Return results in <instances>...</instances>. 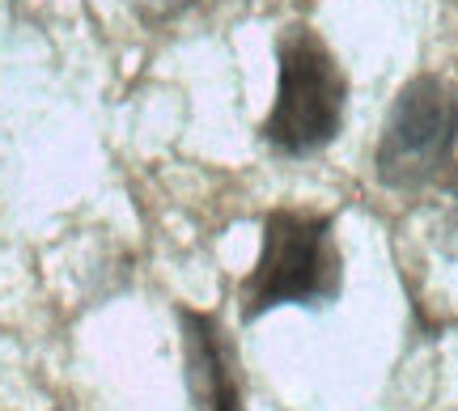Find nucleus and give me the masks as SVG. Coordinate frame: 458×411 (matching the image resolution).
I'll return each mask as SVG.
<instances>
[{
	"mask_svg": "<svg viewBox=\"0 0 458 411\" xmlns=\"http://www.w3.org/2000/svg\"><path fill=\"white\" fill-rule=\"evenodd\" d=\"M344 259L335 247V221L323 213L276 208L263 216V247L255 272L238 289V314L250 327L276 306L323 310L340 297Z\"/></svg>",
	"mask_w": 458,
	"mask_h": 411,
	"instance_id": "1",
	"label": "nucleus"
},
{
	"mask_svg": "<svg viewBox=\"0 0 458 411\" xmlns=\"http://www.w3.org/2000/svg\"><path fill=\"white\" fill-rule=\"evenodd\" d=\"M458 145L454 85L420 72L394 94L374 153V174L386 191H420L445 174Z\"/></svg>",
	"mask_w": 458,
	"mask_h": 411,
	"instance_id": "3",
	"label": "nucleus"
},
{
	"mask_svg": "<svg viewBox=\"0 0 458 411\" xmlns=\"http://www.w3.org/2000/svg\"><path fill=\"white\" fill-rule=\"evenodd\" d=\"M437 247L445 255H458V170L445 179V213H442V230H437Z\"/></svg>",
	"mask_w": 458,
	"mask_h": 411,
	"instance_id": "5",
	"label": "nucleus"
},
{
	"mask_svg": "<svg viewBox=\"0 0 458 411\" xmlns=\"http://www.w3.org/2000/svg\"><path fill=\"white\" fill-rule=\"evenodd\" d=\"M182 327V378L196 411H242V378H238V356L216 314L179 310Z\"/></svg>",
	"mask_w": 458,
	"mask_h": 411,
	"instance_id": "4",
	"label": "nucleus"
},
{
	"mask_svg": "<svg viewBox=\"0 0 458 411\" xmlns=\"http://www.w3.org/2000/svg\"><path fill=\"white\" fill-rule=\"evenodd\" d=\"M140 4H145L153 17H165V13H174V9H182L187 0H140Z\"/></svg>",
	"mask_w": 458,
	"mask_h": 411,
	"instance_id": "6",
	"label": "nucleus"
},
{
	"mask_svg": "<svg viewBox=\"0 0 458 411\" xmlns=\"http://www.w3.org/2000/svg\"><path fill=\"white\" fill-rule=\"evenodd\" d=\"M276 64V102L259 132L284 157H310L340 136L344 106H348V77H344L335 51L301 21L280 34Z\"/></svg>",
	"mask_w": 458,
	"mask_h": 411,
	"instance_id": "2",
	"label": "nucleus"
}]
</instances>
